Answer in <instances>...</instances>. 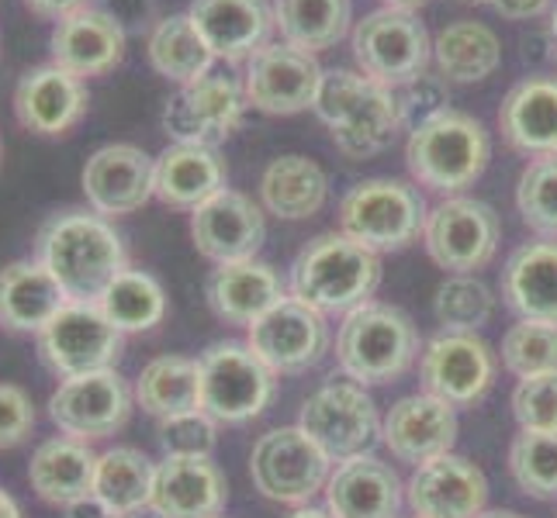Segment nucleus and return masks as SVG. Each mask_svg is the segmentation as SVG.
<instances>
[{
    "instance_id": "f257e3e1",
    "label": "nucleus",
    "mask_w": 557,
    "mask_h": 518,
    "mask_svg": "<svg viewBox=\"0 0 557 518\" xmlns=\"http://www.w3.org/2000/svg\"><path fill=\"white\" fill-rule=\"evenodd\" d=\"M38 263L60 280L70 301H98L128 266V249L111 218L90 207H66L42 222L35 236Z\"/></svg>"
},
{
    "instance_id": "f03ea898",
    "label": "nucleus",
    "mask_w": 557,
    "mask_h": 518,
    "mask_svg": "<svg viewBox=\"0 0 557 518\" xmlns=\"http://www.w3.org/2000/svg\"><path fill=\"white\" fill-rule=\"evenodd\" d=\"M381 283V256L343 232H322L301 245L287 274V294L322 315H350Z\"/></svg>"
},
{
    "instance_id": "7ed1b4c3",
    "label": "nucleus",
    "mask_w": 557,
    "mask_h": 518,
    "mask_svg": "<svg viewBox=\"0 0 557 518\" xmlns=\"http://www.w3.org/2000/svg\"><path fill=\"white\" fill-rule=\"evenodd\" d=\"M312 111L330 128L336 152L347 160L377 156L401 131L395 90L360 70H325Z\"/></svg>"
},
{
    "instance_id": "20e7f679",
    "label": "nucleus",
    "mask_w": 557,
    "mask_h": 518,
    "mask_svg": "<svg viewBox=\"0 0 557 518\" xmlns=\"http://www.w3.org/2000/svg\"><path fill=\"white\" fill-rule=\"evenodd\" d=\"M492 160L488 128L468 111H444L409 131L406 166L419 187L433 194H460L474 180H482Z\"/></svg>"
},
{
    "instance_id": "39448f33",
    "label": "nucleus",
    "mask_w": 557,
    "mask_h": 518,
    "mask_svg": "<svg viewBox=\"0 0 557 518\" xmlns=\"http://www.w3.org/2000/svg\"><path fill=\"white\" fill-rule=\"evenodd\" d=\"M419 350V332L412 318L384 301H368L343 315V325L336 332V363L347 374V380L357 383H392L406 377Z\"/></svg>"
},
{
    "instance_id": "423d86ee",
    "label": "nucleus",
    "mask_w": 557,
    "mask_h": 518,
    "mask_svg": "<svg viewBox=\"0 0 557 518\" xmlns=\"http://www.w3.org/2000/svg\"><path fill=\"white\" fill-rule=\"evenodd\" d=\"M339 232L371 253H401L426 228L430 207L419 187L395 177H371L339 198Z\"/></svg>"
},
{
    "instance_id": "0eeeda50",
    "label": "nucleus",
    "mask_w": 557,
    "mask_h": 518,
    "mask_svg": "<svg viewBox=\"0 0 557 518\" xmlns=\"http://www.w3.org/2000/svg\"><path fill=\"white\" fill-rule=\"evenodd\" d=\"M201 412L219 426H246L267 412L277 394V374L246 342H211L198 356Z\"/></svg>"
},
{
    "instance_id": "6e6552de",
    "label": "nucleus",
    "mask_w": 557,
    "mask_h": 518,
    "mask_svg": "<svg viewBox=\"0 0 557 518\" xmlns=\"http://www.w3.org/2000/svg\"><path fill=\"white\" fill-rule=\"evenodd\" d=\"M350 49L357 70L392 90L426 73L433 60L426 25L419 22L416 11L398 8H377L363 14L350 31Z\"/></svg>"
},
{
    "instance_id": "1a4fd4ad",
    "label": "nucleus",
    "mask_w": 557,
    "mask_h": 518,
    "mask_svg": "<svg viewBox=\"0 0 557 518\" xmlns=\"http://www.w3.org/2000/svg\"><path fill=\"white\" fill-rule=\"evenodd\" d=\"M333 473V459L301 426L271 429L257 439L249 453V477L253 488L277 505H309Z\"/></svg>"
},
{
    "instance_id": "9d476101",
    "label": "nucleus",
    "mask_w": 557,
    "mask_h": 518,
    "mask_svg": "<svg viewBox=\"0 0 557 518\" xmlns=\"http://www.w3.org/2000/svg\"><path fill=\"white\" fill-rule=\"evenodd\" d=\"M35 345L46 367L66 380L114 370L125 350V336L108 321L98 301H66L63 312L35 336Z\"/></svg>"
},
{
    "instance_id": "9b49d317",
    "label": "nucleus",
    "mask_w": 557,
    "mask_h": 518,
    "mask_svg": "<svg viewBox=\"0 0 557 518\" xmlns=\"http://www.w3.org/2000/svg\"><path fill=\"white\" fill-rule=\"evenodd\" d=\"M298 426L315 439V446L333 464H343V459L374 450L384 421L363 383L330 380L301 405Z\"/></svg>"
},
{
    "instance_id": "f8f14e48",
    "label": "nucleus",
    "mask_w": 557,
    "mask_h": 518,
    "mask_svg": "<svg viewBox=\"0 0 557 518\" xmlns=\"http://www.w3.org/2000/svg\"><path fill=\"white\" fill-rule=\"evenodd\" d=\"M422 242H426V253L440 270L478 274V270H485L498 253L503 222H498L492 204L454 194V198H444L436 207H430L426 228H422Z\"/></svg>"
},
{
    "instance_id": "ddd939ff",
    "label": "nucleus",
    "mask_w": 557,
    "mask_h": 518,
    "mask_svg": "<svg viewBox=\"0 0 557 518\" xmlns=\"http://www.w3.org/2000/svg\"><path fill=\"white\" fill-rule=\"evenodd\" d=\"M49 421L60 435L81 443H101L122 432L136 408V388L119 370H98L84 377H66L49 394Z\"/></svg>"
},
{
    "instance_id": "4468645a",
    "label": "nucleus",
    "mask_w": 557,
    "mask_h": 518,
    "mask_svg": "<svg viewBox=\"0 0 557 518\" xmlns=\"http://www.w3.org/2000/svg\"><path fill=\"white\" fill-rule=\"evenodd\" d=\"M498 356L478 332H440L419 356L422 391L454 408L478 405L495 383Z\"/></svg>"
},
{
    "instance_id": "2eb2a0df",
    "label": "nucleus",
    "mask_w": 557,
    "mask_h": 518,
    "mask_svg": "<svg viewBox=\"0 0 557 518\" xmlns=\"http://www.w3.org/2000/svg\"><path fill=\"white\" fill-rule=\"evenodd\" d=\"M246 87L236 76L208 73L198 84L181 87L163 108V131L177 146L219 149L246 118Z\"/></svg>"
},
{
    "instance_id": "dca6fc26",
    "label": "nucleus",
    "mask_w": 557,
    "mask_h": 518,
    "mask_svg": "<svg viewBox=\"0 0 557 518\" xmlns=\"http://www.w3.org/2000/svg\"><path fill=\"white\" fill-rule=\"evenodd\" d=\"M246 345L253 350L277 377H295L312 370L330 353V321L322 312L301 304L298 298H281L267 315L246 329Z\"/></svg>"
},
{
    "instance_id": "f3484780",
    "label": "nucleus",
    "mask_w": 557,
    "mask_h": 518,
    "mask_svg": "<svg viewBox=\"0 0 557 518\" xmlns=\"http://www.w3.org/2000/svg\"><path fill=\"white\" fill-rule=\"evenodd\" d=\"M322 73L325 70L312 52L287 42H267L246 60V101L263 114H301L315 108Z\"/></svg>"
},
{
    "instance_id": "a211bd4d",
    "label": "nucleus",
    "mask_w": 557,
    "mask_h": 518,
    "mask_svg": "<svg viewBox=\"0 0 557 518\" xmlns=\"http://www.w3.org/2000/svg\"><path fill=\"white\" fill-rule=\"evenodd\" d=\"M152 169H157V156H149L146 149L132 142H108L94 149L81 173L87 207L111 222L136 215L139 207L157 198L152 194Z\"/></svg>"
},
{
    "instance_id": "6ab92c4d",
    "label": "nucleus",
    "mask_w": 557,
    "mask_h": 518,
    "mask_svg": "<svg viewBox=\"0 0 557 518\" xmlns=\"http://www.w3.org/2000/svg\"><path fill=\"white\" fill-rule=\"evenodd\" d=\"M190 239H195L198 253L215 266L257 260L267 242V215L249 194L225 187L190 211Z\"/></svg>"
},
{
    "instance_id": "aec40b11",
    "label": "nucleus",
    "mask_w": 557,
    "mask_h": 518,
    "mask_svg": "<svg viewBox=\"0 0 557 518\" xmlns=\"http://www.w3.org/2000/svg\"><path fill=\"white\" fill-rule=\"evenodd\" d=\"M90 108L87 80L70 70L42 63L22 73L14 87V118L38 139H60L84 122Z\"/></svg>"
},
{
    "instance_id": "412c9836",
    "label": "nucleus",
    "mask_w": 557,
    "mask_h": 518,
    "mask_svg": "<svg viewBox=\"0 0 557 518\" xmlns=\"http://www.w3.org/2000/svg\"><path fill=\"white\" fill-rule=\"evenodd\" d=\"M406 502L419 518H478L488 505V477L468 456L444 453L412 470Z\"/></svg>"
},
{
    "instance_id": "4be33fe9",
    "label": "nucleus",
    "mask_w": 557,
    "mask_h": 518,
    "mask_svg": "<svg viewBox=\"0 0 557 518\" xmlns=\"http://www.w3.org/2000/svg\"><path fill=\"white\" fill-rule=\"evenodd\" d=\"M457 408L433 394H409L392 405L381 426V443L401 464H430V459L454 453L457 443Z\"/></svg>"
},
{
    "instance_id": "5701e85b",
    "label": "nucleus",
    "mask_w": 557,
    "mask_h": 518,
    "mask_svg": "<svg viewBox=\"0 0 557 518\" xmlns=\"http://www.w3.org/2000/svg\"><path fill=\"white\" fill-rule=\"evenodd\" d=\"M125 42L128 31L104 8L87 4L52 28L49 63L70 70L81 80H94V76H104L122 63Z\"/></svg>"
},
{
    "instance_id": "b1692460",
    "label": "nucleus",
    "mask_w": 557,
    "mask_h": 518,
    "mask_svg": "<svg viewBox=\"0 0 557 518\" xmlns=\"http://www.w3.org/2000/svg\"><path fill=\"white\" fill-rule=\"evenodd\" d=\"M228 481L211 456H163L149 511L157 518H222Z\"/></svg>"
},
{
    "instance_id": "393cba45",
    "label": "nucleus",
    "mask_w": 557,
    "mask_h": 518,
    "mask_svg": "<svg viewBox=\"0 0 557 518\" xmlns=\"http://www.w3.org/2000/svg\"><path fill=\"white\" fill-rule=\"evenodd\" d=\"M187 17L211 55L225 63H246L271 42L277 28L271 0H190Z\"/></svg>"
},
{
    "instance_id": "a878e982",
    "label": "nucleus",
    "mask_w": 557,
    "mask_h": 518,
    "mask_svg": "<svg viewBox=\"0 0 557 518\" xmlns=\"http://www.w3.org/2000/svg\"><path fill=\"white\" fill-rule=\"evenodd\" d=\"M406 488L374 453H360L333 467L325 481V511L333 518H398Z\"/></svg>"
},
{
    "instance_id": "bb28decb",
    "label": "nucleus",
    "mask_w": 557,
    "mask_h": 518,
    "mask_svg": "<svg viewBox=\"0 0 557 518\" xmlns=\"http://www.w3.org/2000/svg\"><path fill=\"white\" fill-rule=\"evenodd\" d=\"M208 308L225 325H243L249 329L260 315H267L281 298H287V283L271 263L243 260L222 263L208 274L205 283Z\"/></svg>"
},
{
    "instance_id": "cd10ccee",
    "label": "nucleus",
    "mask_w": 557,
    "mask_h": 518,
    "mask_svg": "<svg viewBox=\"0 0 557 518\" xmlns=\"http://www.w3.org/2000/svg\"><path fill=\"white\" fill-rule=\"evenodd\" d=\"M503 139L530 160L557 156V80L527 76L516 84L498 108Z\"/></svg>"
},
{
    "instance_id": "c85d7f7f",
    "label": "nucleus",
    "mask_w": 557,
    "mask_h": 518,
    "mask_svg": "<svg viewBox=\"0 0 557 518\" xmlns=\"http://www.w3.org/2000/svg\"><path fill=\"white\" fill-rule=\"evenodd\" d=\"M66 301L60 280L35 256L14 260L0 270V329L14 336H38Z\"/></svg>"
},
{
    "instance_id": "c756f323",
    "label": "nucleus",
    "mask_w": 557,
    "mask_h": 518,
    "mask_svg": "<svg viewBox=\"0 0 557 518\" xmlns=\"http://www.w3.org/2000/svg\"><path fill=\"white\" fill-rule=\"evenodd\" d=\"M228 169L219 149L211 146H177L170 142L152 169V194L174 211H195L225 190Z\"/></svg>"
},
{
    "instance_id": "7c9ffc66",
    "label": "nucleus",
    "mask_w": 557,
    "mask_h": 518,
    "mask_svg": "<svg viewBox=\"0 0 557 518\" xmlns=\"http://www.w3.org/2000/svg\"><path fill=\"white\" fill-rule=\"evenodd\" d=\"M94 467H98V453L90 443L70 435H49L38 443L28 459V484L38 502L52 508H70L84 502L94 491Z\"/></svg>"
},
{
    "instance_id": "2f4dec72",
    "label": "nucleus",
    "mask_w": 557,
    "mask_h": 518,
    "mask_svg": "<svg viewBox=\"0 0 557 518\" xmlns=\"http://www.w3.org/2000/svg\"><path fill=\"white\" fill-rule=\"evenodd\" d=\"M503 298L520 318L557 325V239L512 249L503 266Z\"/></svg>"
},
{
    "instance_id": "473e14b6",
    "label": "nucleus",
    "mask_w": 557,
    "mask_h": 518,
    "mask_svg": "<svg viewBox=\"0 0 557 518\" xmlns=\"http://www.w3.org/2000/svg\"><path fill=\"white\" fill-rule=\"evenodd\" d=\"M330 201V177L309 156H277L260 177V204L281 222L315 218Z\"/></svg>"
},
{
    "instance_id": "72a5a7b5",
    "label": "nucleus",
    "mask_w": 557,
    "mask_h": 518,
    "mask_svg": "<svg viewBox=\"0 0 557 518\" xmlns=\"http://www.w3.org/2000/svg\"><path fill=\"white\" fill-rule=\"evenodd\" d=\"M152 484H157V464L136 446H111L98 453L94 467V497L114 515L132 518L149 508Z\"/></svg>"
},
{
    "instance_id": "f704fd0d",
    "label": "nucleus",
    "mask_w": 557,
    "mask_h": 518,
    "mask_svg": "<svg viewBox=\"0 0 557 518\" xmlns=\"http://www.w3.org/2000/svg\"><path fill=\"white\" fill-rule=\"evenodd\" d=\"M146 55L149 66L177 87L198 84L201 76L211 73V63H215V55L205 46V38L198 35L187 11L166 14L152 25V31L146 35Z\"/></svg>"
},
{
    "instance_id": "c9c22d12",
    "label": "nucleus",
    "mask_w": 557,
    "mask_h": 518,
    "mask_svg": "<svg viewBox=\"0 0 557 518\" xmlns=\"http://www.w3.org/2000/svg\"><path fill=\"white\" fill-rule=\"evenodd\" d=\"M433 63L447 84H478L503 63V42L482 22H454L433 38Z\"/></svg>"
},
{
    "instance_id": "e433bc0d",
    "label": "nucleus",
    "mask_w": 557,
    "mask_h": 518,
    "mask_svg": "<svg viewBox=\"0 0 557 518\" xmlns=\"http://www.w3.org/2000/svg\"><path fill=\"white\" fill-rule=\"evenodd\" d=\"M350 22V0H274V25L281 31V42L312 55L343 42Z\"/></svg>"
},
{
    "instance_id": "4c0bfd02",
    "label": "nucleus",
    "mask_w": 557,
    "mask_h": 518,
    "mask_svg": "<svg viewBox=\"0 0 557 518\" xmlns=\"http://www.w3.org/2000/svg\"><path fill=\"white\" fill-rule=\"evenodd\" d=\"M136 405L152 418H170L201 408V367L190 356L149 359L136 380Z\"/></svg>"
},
{
    "instance_id": "58836bf2",
    "label": "nucleus",
    "mask_w": 557,
    "mask_h": 518,
    "mask_svg": "<svg viewBox=\"0 0 557 518\" xmlns=\"http://www.w3.org/2000/svg\"><path fill=\"white\" fill-rule=\"evenodd\" d=\"M98 304L122 336L149 332L166 318L163 283L146 270H136V266H125V270L108 283V291L98 298Z\"/></svg>"
},
{
    "instance_id": "ea45409f",
    "label": "nucleus",
    "mask_w": 557,
    "mask_h": 518,
    "mask_svg": "<svg viewBox=\"0 0 557 518\" xmlns=\"http://www.w3.org/2000/svg\"><path fill=\"white\" fill-rule=\"evenodd\" d=\"M433 315L444 325V332H478L495 315V294L482 277L450 274L436 287Z\"/></svg>"
},
{
    "instance_id": "a19ab883",
    "label": "nucleus",
    "mask_w": 557,
    "mask_h": 518,
    "mask_svg": "<svg viewBox=\"0 0 557 518\" xmlns=\"http://www.w3.org/2000/svg\"><path fill=\"white\" fill-rule=\"evenodd\" d=\"M509 473L527 497L557 502V432L520 429L509 446Z\"/></svg>"
},
{
    "instance_id": "79ce46f5",
    "label": "nucleus",
    "mask_w": 557,
    "mask_h": 518,
    "mask_svg": "<svg viewBox=\"0 0 557 518\" xmlns=\"http://www.w3.org/2000/svg\"><path fill=\"white\" fill-rule=\"evenodd\" d=\"M503 367L512 377H536L557 370V325L520 318L503 336Z\"/></svg>"
},
{
    "instance_id": "37998d69",
    "label": "nucleus",
    "mask_w": 557,
    "mask_h": 518,
    "mask_svg": "<svg viewBox=\"0 0 557 518\" xmlns=\"http://www.w3.org/2000/svg\"><path fill=\"white\" fill-rule=\"evenodd\" d=\"M516 207L536 236L557 239V156L530 160L516 184Z\"/></svg>"
},
{
    "instance_id": "c03bdc74",
    "label": "nucleus",
    "mask_w": 557,
    "mask_h": 518,
    "mask_svg": "<svg viewBox=\"0 0 557 518\" xmlns=\"http://www.w3.org/2000/svg\"><path fill=\"white\" fill-rule=\"evenodd\" d=\"M157 443L163 456H211L219 443V421L198 412L170 415L157 421Z\"/></svg>"
},
{
    "instance_id": "a18cd8bd",
    "label": "nucleus",
    "mask_w": 557,
    "mask_h": 518,
    "mask_svg": "<svg viewBox=\"0 0 557 518\" xmlns=\"http://www.w3.org/2000/svg\"><path fill=\"white\" fill-rule=\"evenodd\" d=\"M512 415L527 432H557V370L516 383Z\"/></svg>"
},
{
    "instance_id": "49530a36",
    "label": "nucleus",
    "mask_w": 557,
    "mask_h": 518,
    "mask_svg": "<svg viewBox=\"0 0 557 518\" xmlns=\"http://www.w3.org/2000/svg\"><path fill=\"white\" fill-rule=\"evenodd\" d=\"M395 101L401 114V128H419L436 114L450 111V84L440 73H419L409 84L395 87Z\"/></svg>"
},
{
    "instance_id": "de8ad7c7",
    "label": "nucleus",
    "mask_w": 557,
    "mask_h": 518,
    "mask_svg": "<svg viewBox=\"0 0 557 518\" xmlns=\"http://www.w3.org/2000/svg\"><path fill=\"white\" fill-rule=\"evenodd\" d=\"M35 432V405L25 388L0 383V450H17Z\"/></svg>"
},
{
    "instance_id": "09e8293b",
    "label": "nucleus",
    "mask_w": 557,
    "mask_h": 518,
    "mask_svg": "<svg viewBox=\"0 0 557 518\" xmlns=\"http://www.w3.org/2000/svg\"><path fill=\"white\" fill-rule=\"evenodd\" d=\"M98 8H104L128 35H149L152 25L160 22V0H101Z\"/></svg>"
},
{
    "instance_id": "8fccbe9b",
    "label": "nucleus",
    "mask_w": 557,
    "mask_h": 518,
    "mask_svg": "<svg viewBox=\"0 0 557 518\" xmlns=\"http://www.w3.org/2000/svg\"><path fill=\"white\" fill-rule=\"evenodd\" d=\"M22 4L38 17V22H52V25H60L63 17H70L73 11L87 8L90 0H22Z\"/></svg>"
},
{
    "instance_id": "3c124183",
    "label": "nucleus",
    "mask_w": 557,
    "mask_h": 518,
    "mask_svg": "<svg viewBox=\"0 0 557 518\" xmlns=\"http://www.w3.org/2000/svg\"><path fill=\"white\" fill-rule=\"evenodd\" d=\"M554 0H492V8L506 17V22H530L550 11Z\"/></svg>"
},
{
    "instance_id": "603ef678",
    "label": "nucleus",
    "mask_w": 557,
    "mask_h": 518,
    "mask_svg": "<svg viewBox=\"0 0 557 518\" xmlns=\"http://www.w3.org/2000/svg\"><path fill=\"white\" fill-rule=\"evenodd\" d=\"M0 518H25L22 505L14 502V494L0 488Z\"/></svg>"
},
{
    "instance_id": "864d4df0",
    "label": "nucleus",
    "mask_w": 557,
    "mask_h": 518,
    "mask_svg": "<svg viewBox=\"0 0 557 518\" xmlns=\"http://www.w3.org/2000/svg\"><path fill=\"white\" fill-rule=\"evenodd\" d=\"M287 518H333V515L325 511V508H315V505H298Z\"/></svg>"
},
{
    "instance_id": "5fc2aeb1",
    "label": "nucleus",
    "mask_w": 557,
    "mask_h": 518,
    "mask_svg": "<svg viewBox=\"0 0 557 518\" xmlns=\"http://www.w3.org/2000/svg\"><path fill=\"white\" fill-rule=\"evenodd\" d=\"M422 4H426V0H384V8H398V11H416Z\"/></svg>"
},
{
    "instance_id": "6e6d98bb",
    "label": "nucleus",
    "mask_w": 557,
    "mask_h": 518,
    "mask_svg": "<svg viewBox=\"0 0 557 518\" xmlns=\"http://www.w3.org/2000/svg\"><path fill=\"white\" fill-rule=\"evenodd\" d=\"M478 518H527V515H520V511H506V508H498V511H482Z\"/></svg>"
},
{
    "instance_id": "4d7b16f0",
    "label": "nucleus",
    "mask_w": 557,
    "mask_h": 518,
    "mask_svg": "<svg viewBox=\"0 0 557 518\" xmlns=\"http://www.w3.org/2000/svg\"><path fill=\"white\" fill-rule=\"evenodd\" d=\"M550 35H554V46H557V8H554V14H550Z\"/></svg>"
},
{
    "instance_id": "13d9d810",
    "label": "nucleus",
    "mask_w": 557,
    "mask_h": 518,
    "mask_svg": "<svg viewBox=\"0 0 557 518\" xmlns=\"http://www.w3.org/2000/svg\"><path fill=\"white\" fill-rule=\"evenodd\" d=\"M465 4H492V0H465Z\"/></svg>"
},
{
    "instance_id": "bf43d9fd",
    "label": "nucleus",
    "mask_w": 557,
    "mask_h": 518,
    "mask_svg": "<svg viewBox=\"0 0 557 518\" xmlns=\"http://www.w3.org/2000/svg\"><path fill=\"white\" fill-rule=\"evenodd\" d=\"M554 63H557V46H554Z\"/></svg>"
},
{
    "instance_id": "052dcab7",
    "label": "nucleus",
    "mask_w": 557,
    "mask_h": 518,
    "mask_svg": "<svg viewBox=\"0 0 557 518\" xmlns=\"http://www.w3.org/2000/svg\"><path fill=\"white\" fill-rule=\"evenodd\" d=\"M412 518H419V515H412Z\"/></svg>"
}]
</instances>
